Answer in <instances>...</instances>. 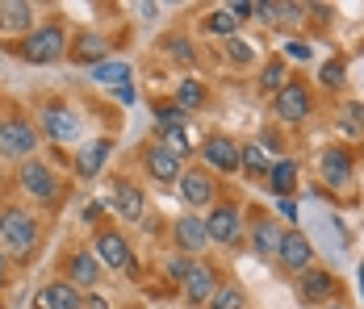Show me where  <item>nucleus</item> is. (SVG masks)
I'll use <instances>...</instances> for the list:
<instances>
[{
    "label": "nucleus",
    "mask_w": 364,
    "mask_h": 309,
    "mask_svg": "<svg viewBox=\"0 0 364 309\" xmlns=\"http://www.w3.org/2000/svg\"><path fill=\"white\" fill-rule=\"evenodd\" d=\"M268 168H272V151H268L264 142H247V146H243V163H239V172L252 175V180H264Z\"/></svg>",
    "instance_id": "obj_25"
},
{
    "label": "nucleus",
    "mask_w": 364,
    "mask_h": 309,
    "mask_svg": "<svg viewBox=\"0 0 364 309\" xmlns=\"http://www.w3.org/2000/svg\"><path fill=\"white\" fill-rule=\"evenodd\" d=\"M109 209H117L126 222H139L146 213V197L139 184H130L126 175H113L109 180Z\"/></svg>",
    "instance_id": "obj_17"
},
{
    "label": "nucleus",
    "mask_w": 364,
    "mask_h": 309,
    "mask_svg": "<svg viewBox=\"0 0 364 309\" xmlns=\"http://www.w3.org/2000/svg\"><path fill=\"white\" fill-rule=\"evenodd\" d=\"M9 50H13L21 63H34V67L59 63V59L68 55V30H63L59 21H42V26H34V34L17 38Z\"/></svg>",
    "instance_id": "obj_2"
},
{
    "label": "nucleus",
    "mask_w": 364,
    "mask_h": 309,
    "mask_svg": "<svg viewBox=\"0 0 364 309\" xmlns=\"http://www.w3.org/2000/svg\"><path fill=\"white\" fill-rule=\"evenodd\" d=\"M143 168L155 184H176L184 175V159L168 146V142H146L143 146Z\"/></svg>",
    "instance_id": "obj_13"
},
{
    "label": "nucleus",
    "mask_w": 364,
    "mask_h": 309,
    "mask_svg": "<svg viewBox=\"0 0 364 309\" xmlns=\"http://www.w3.org/2000/svg\"><path fill=\"white\" fill-rule=\"evenodd\" d=\"M84 309H109V301L97 297V293H84Z\"/></svg>",
    "instance_id": "obj_42"
},
{
    "label": "nucleus",
    "mask_w": 364,
    "mask_h": 309,
    "mask_svg": "<svg viewBox=\"0 0 364 309\" xmlns=\"http://www.w3.org/2000/svg\"><path fill=\"white\" fill-rule=\"evenodd\" d=\"M113 97H117L122 104H134L139 101V88H134V84H122V88H113Z\"/></svg>",
    "instance_id": "obj_41"
},
{
    "label": "nucleus",
    "mask_w": 364,
    "mask_h": 309,
    "mask_svg": "<svg viewBox=\"0 0 364 309\" xmlns=\"http://www.w3.org/2000/svg\"><path fill=\"white\" fill-rule=\"evenodd\" d=\"M310 50H314L310 42H297V38L285 42V59H293V63H306V59H310Z\"/></svg>",
    "instance_id": "obj_38"
},
{
    "label": "nucleus",
    "mask_w": 364,
    "mask_h": 309,
    "mask_svg": "<svg viewBox=\"0 0 364 309\" xmlns=\"http://www.w3.org/2000/svg\"><path fill=\"white\" fill-rule=\"evenodd\" d=\"M92 80L105 84V88H122V84H130V63H113V59H105L101 67H92Z\"/></svg>",
    "instance_id": "obj_31"
},
{
    "label": "nucleus",
    "mask_w": 364,
    "mask_h": 309,
    "mask_svg": "<svg viewBox=\"0 0 364 309\" xmlns=\"http://www.w3.org/2000/svg\"><path fill=\"white\" fill-rule=\"evenodd\" d=\"M285 84H289V63H285V59H268L264 71H259V92H264V97H277Z\"/></svg>",
    "instance_id": "obj_26"
},
{
    "label": "nucleus",
    "mask_w": 364,
    "mask_h": 309,
    "mask_svg": "<svg viewBox=\"0 0 364 309\" xmlns=\"http://www.w3.org/2000/svg\"><path fill=\"white\" fill-rule=\"evenodd\" d=\"M38 242H42V226L30 209L9 205L0 209V251L9 255V264L17 268H30L38 255Z\"/></svg>",
    "instance_id": "obj_1"
},
{
    "label": "nucleus",
    "mask_w": 364,
    "mask_h": 309,
    "mask_svg": "<svg viewBox=\"0 0 364 309\" xmlns=\"http://www.w3.org/2000/svg\"><path fill=\"white\" fill-rule=\"evenodd\" d=\"M184 272H188V259H184V255H176V259H168V276H172L176 284L184 280Z\"/></svg>",
    "instance_id": "obj_40"
},
{
    "label": "nucleus",
    "mask_w": 364,
    "mask_h": 309,
    "mask_svg": "<svg viewBox=\"0 0 364 309\" xmlns=\"http://www.w3.org/2000/svg\"><path fill=\"white\" fill-rule=\"evenodd\" d=\"M268 193L277 197V201H289L293 193H297V180H301V168H297V159H272V168H268Z\"/></svg>",
    "instance_id": "obj_23"
},
{
    "label": "nucleus",
    "mask_w": 364,
    "mask_h": 309,
    "mask_svg": "<svg viewBox=\"0 0 364 309\" xmlns=\"http://www.w3.org/2000/svg\"><path fill=\"white\" fill-rule=\"evenodd\" d=\"M205 101H210V92H205V84H201V80H181V84H176V101H172L176 109L197 113Z\"/></svg>",
    "instance_id": "obj_27"
},
{
    "label": "nucleus",
    "mask_w": 364,
    "mask_h": 309,
    "mask_svg": "<svg viewBox=\"0 0 364 309\" xmlns=\"http://www.w3.org/2000/svg\"><path fill=\"white\" fill-rule=\"evenodd\" d=\"M243 226L247 222H243V205L239 201H218V205L205 213V234H210V242H218V246H239V242L247 239Z\"/></svg>",
    "instance_id": "obj_5"
},
{
    "label": "nucleus",
    "mask_w": 364,
    "mask_h": 309,
    "mask_svg": "<svg viewBox=\"0 0 364 309\" xmlns=\"http://www.w3.org/2000/svg\"><path fill=\"white\" fill-rule=\"evenodd\" d=\"M109 155H113V138H97V142H88V146H80L72 155V168L80 180H97L101 175V168L109 163Z\"/></svg>",
    "instance_id": "obj_21"
},
{
    "label": "nucleus",
    "mask_w": 364,
    "mask_h": 309,
    "mask_svg": "<svg viewBox=\"0 0 364 309\" xmlns=\"http://www.w3.org/2000/svg\"><path fill=\"white\" fill-rule=\"evenodd\" d=\"M197 151H201V163H205L214 175H235L239 163H243V146H239L230 134H205Z\"/></svg>",
    "instance_id": "obj_8"
},
{
    "label": "nucleus",
    "mask_w": 364,
    "mask_h": 309,
    "mask_svg": "<svg viewBox=\"0 0 364 309\" xmlns=\"http://www.w3.org/2000/svg\"><path fill=\"white\" fill-rule=\"evenodd\" d=\"M218 284H222V276L205 255L201 259H188V272L181 280V293H184L188 305H210V297L218 293Z\"/></svg>",
    "instance_id": "obj_9"
},
{
    "label": "nucleus",
    "mask_w": 364,
    "mask_h": 309,
    "mask_svg": "<svg viewBox=\"0 0 364 309\" xmlns=\"http://www.w3.org/2000/svg\"><path fill=\"white\" fill-rule=\"evenodd\" d=\"M38 9L30 0H0V34L4 38H26L34 34Z\"/></svg>",
    "instance_id": "obj_18"
},
{
    "label": "nucleus",
    "mask_w": 364,
    "mask_h": 309,
    "mask_svg": "<svg viewBox=\"0 0 364 309\" xmlns=\"http://www.w3.org/2000/svg\"><path fill=\"white\" fill-rule=\"evenodd\" d=\"M38 146H42V130H38L26 113L0 117V159L26 163V159H38Z\"/></svg>",
    "instance_id": "obj_3"
},
{
    "label": "nucleus",
    "mask_w": 364,
    "mask_h": 309,
    "mask_svg": "<svg viewBox=\"0 0 364 309\" xmlns=\"http://www.w3.org/2000/svg\"><path fill=\"white\" fill-rule=\"evenodd\" d=\"M272 117L285 121V126H301V121H310V117H314V92H310V84L289 80V84L272 97Z\"/></svg>",
    "instance_id": "obj_6"
},
{
    "label": "nucleus",
    "mask_w": 364,
    "mask_h": 309,
    "mask_svg": "<svg viewBox=\"0 0 364 309\" xmlns=\"http://www.w3.org/2000/svg\"><path fill=\"white\" fill-rule=\"evenodd\" d=\"M105 209H109V205H101V201H88V205H84V222H88V226H101Z\"/></svg>",
    "instance_id": "obj_39"
},
{
    "label": "nucleus",
    "mask_w": 364,
    "mask_h": 309,
    "mask_svg": "<svg viewBox=\"0 0 364 309\" xmlns=\"http://www.w3.org/2000/svg\"><path fill=\"white\" fill-rule=\"evenodd\" d=\"M38 130L50 138V142H75L80 138V117H75V109H68L63 101H46L38 109Z\"/></svg>",
    "instance_id": "obj_11"
},
{
    "label": "nucleus",
    "mask_w": 364,
    "mask_h": 309,
    "mask_svg": "<svg viewBox=\"0 0 364 309\" xmlns=\"http://www.w3.org/2000/svg\"><path fill=\"white\" fill-rule=\"evenodd\" d=\"M184 121H188V113L176 109V104H155V126H159V134H172V130H184Z\"/></svg>",
    "instance_id": "obj_33"
},
{
    "label": "nucleus",
    "mask_w": 364,
    "mask_h": 309,
    "mask_svg": "<svg viewBox=\"0 0 364 309\" xmlns=\"http://www.w3.org/2000/svg\"><path fill=\"white\" fill-rule=\"evenodd\" d=\"M181 201L188 209H214L218 205V175L205 168H184V175L176 180Z\"/></svg>",
    "instance_id": "obj_10"
},
{
    "label": "nucleus",
    "mask_w": 364,
    "mask_h": 309,
    "mask_svg": "<svg viewBox=\"0 0 364 309\" xmlns=\"http://www.w3.org/2000/svg\"><path fill=\"white\" fill-rule=\"evenodd\" d=\"M68 55H72L75 63L101 67V63H105V55H109V38L92 34V30H80V34H72V42H68Z\"/></svg>",
    "instance_id": "obj_22"
},
{
    "label": "nucleus",
    "mask_w": 364,
    "mask_h": 309,
    "mask_svg": "<svg viewBox=\"0 0 364 309\" xmlns=\"http://www.w3.org/2000/svg\"><path fill=\"white\" fill-rule=\"evenodd\" d=\"M277 264H281V272L301 276L306 268H314V242L306 239L301 230H285L281 246H277Z\"/></svg>",
    "instance_id": "obj_14"
},
{
    "label": "nucleus",
    "mask_w": 364,
    "mask_h": 309,
    "mask_svg": "<svg viewBox=\"0 0 364 309\" xmlns=\"http://www.w3.org/2000/svg\"><path fill=\"white\" fill-rule=\"evenodd\" d=\"M318 175H323L327 188H348V184H356V159H352V151H348V146H327L323 159H318Z\"/></svg>",
    "instance_id": "obj_16"
},
{
    "label": "nucleus",
    "mask_w": 364,
    "mask_h": 309,
    "mask_svg": "<svg viewBox=\"0 0 364 309\" xmlns=\"http://www.w3.org/2000/svg\"><path fill=\"white\" fill-rule=\"evenodd\" d=\"M281 222L272 217V213H255L252 217V230H247V242H252V251L259 259H277V246H281Z\"/></svg>",
    "instance_id": "obj_19"
},
{
    "label": "nucleus",
    "mask_w": 364,
    "mask_h": 309,
    "mask_svg": "<svg viewBox=\"0 0 364 309\" xmlns=\"http://www.w3.org/2000/svg\"><path fill=\"white\" fill-rule=\"evenodd\" d=\"M164 50H168V59L181 63V67H193V63H197V46H193L184 34H168L164 38Z\"/></svg>",
    "instance_id": "obj_30"
},
{
    "label": "nucleus",
    "mask_w": 364,
    "mask_h": 309,
    "mask_svg": "<svg viewBox=\"0 0 364 309\" xmlns=\"http://www.w3.org/2000/svg\"><path fill=\"white\" fill-rule=\"evenodd\" d=\"M226 63H235V67H243V63H252L255 59V46L252 42H243V38H226Z\"/></svg>",
    "instance_id": "obj_35"
},
{
    "label": "nucleus",
    "mask_w": 364,
    "mask_h": 309,
    "mask_svg": "<svg viewBox=\"0 0 364 309\" xmlns=\"http://www.w3.org/2000/svg\"><path fill=\"white\" fill-rule=\"evenodd\" d=\"M252 17L264 21V26H277V0H259V4H252Z\"/></svg>",
    "instance_id": "obj_37"
},
{
    "label": "nucleus",
    "mask_w": 364,
    "mask_h": 309,
    "mask_svg": "<svg viewBox=\"0 0 364 309\" xmlns=\"http://www.w3.org/2000/svg\"><path fill=\"white\" fill-rule=\"evenodd\" d=\"M17 188L34 201V205H55L63 197V180L55 175V168L46 159H26L17 163Z\"/></svg>",
    "instance_id": "obj_4"
},
{
    "label": "nucleus",
    "mask_w": 364,
    "mask_h": 309,
    "mask_svg": "<svg viewBox=\"0 0 364 309\" xmlns=\"http://www.w3.org/2000/svg\"><path fill=\"white\" fill-rule=\"evenodd\" d=\"M9 272H13V264H9V255H4V251H0V288H4V284H9Z\"/></svg>",
    "instance_id": "obj_43"
},
{
    "label": "nucleus",
    "mask_w": 364,
    "mask_h": 309,
    "mask_svg": "<svg viewBox=\"0 0 364 309\" xmlns=\"http://www.w3.org/2000/svg\"><path fill=\"white\" fill-rule=\"evenodd\" d=\"M210 309H247V293L239 280H222L218 293L210 297Z\"/></svg>",
    "instance_id": "obj_28"
},
{
    "label": "nucleus",
    "mask_w": 364,
    "mask_h": 309,
    "mask_svg": "<svg viewBox=\"0 0 364 309\" xmlns=\"http://www.w3.org/2000/svg\"><path fill=\"white\" fill-rule=\"evenodd\" d=\"M172 239H176V251H181L184 259H201V255H205V246H210L205 217H201V213H184V217H176Z\"/></svg>",
    "instance_id": "obj_15"
},
{
    "label": "nucleus",
    "mask_w": 364,
    "mask_h": 309,
    "mask_svg": "<svg viewBox=\"0 0 364 309\" xmlns=\"http://www.w3.org/2000/svg\"><path fill=\"white\" fill-rule=\"evenodd\" d=\"M68 284H75L80 293L101 284V264H97L92 251H72V255H68Z\"/></svg>",
    "instance_id": "obj_24"
},
{
    "label": "nucleus",
    "mask_w": 364,
    "mask_h": 309,
    "mask_svg": "<svg viewBox=\"0 0 364 309\" xmlns=\"http://www.w3.org/2000/svg\"><path fill=\"white\" fill-rule=\"evenodd\" d=\"M318 84L331 88V92H335V88H343V84H348V59H343V55L327 59V63L318 67Z\"/></svg>",
    "instance_id": "obj_32"
},
{
    "label": "nucleus",
    "mask_w": 364,
    "mask_h": 309,
    "mask_svg": "<svg viewBox=\"0 0 364 309\" xmlns=\"http://www.w3.org/2000/svg\"><path fill=\"white\" fill-rule=\"evenodd\" d=\"M297 280V301L301 305H331L335 297H339V280H335V272H327V268H306L301 276H293Z\"/></svg>",
    "instance_id": "obj_12"
},
{
    "label": "nucleus",
    "mask_w": 364,
    "mask_h": 309,
    "mask_svg": "<svg viewBox=\"0 0 364 309\" xmlns=\"http://www.w3.org/2000/svg\"><path fill=\"white\" fill-rule=\"evenodd\" d=\"M323 309H348V305H339V301H335V305H323Z\"/></svg>",
    "instance_id": "obj_46"
},
{
    "label": "nucleus",
    "mask_w": 364,
    "mask_h": 309,
    "mask_svg": "<svg viewBox=\"0 0 364 309\" xmlns=\"http://www.w3.org/2000/svg\"><path fill=\"white\" fill-rule=\"evenodd\" d=\"M360 301H364V264H360Z\"/></svg>",
    "instance_id": "obj_45"
},
{
    "label": "nucleus",
    "mask_w": 364,
    "mask_h": 309,
    "mask_svg": "<svg viewBox=\"0 0 364 309\" xmlns=\"http://www.w3.org/2000/svg\"><path fill=\"white\" fill-rule=\"evenodd\" d=\"M239 26H243V21H239L230 9H214V13L201 21V30H205V34H218V38H239Z\"/></svg>",
    "instance_id": "obj_29"
},
{
    "label": "nucleus",
    "mask_w": 364,
    "mask_h": 309,
    "mask_svg": "<svg viewBox=\"0 0 364 309\" xmlns=\"http://www.w3.org/2000/svg\"><path fill=\"white\" fill-rule=\"evenodd\" d=\"M339 130L348 138H360L364 134V104L360 101H348L339 109Z\"/></svg>",
    "instance_id": "obj_34"
},
{
    "label": "nucleus",
    "mask_w": 364,
    "mask_h": 309,
    "mask_svg": "<svg viewBox=\"0 0 364 309\" xmlns=\"http://www.w3.org/2000/svg\"><path fill=\"white\" fill-rule=\"evenodd\" d=\"M277 209H281V217H297V201H277Z\"/></svg>",
    "instance_id": "obj_44"
},
{
    "label": "nucleus",
    "mask_w": 364,
    "mask_h": 309,
    "mask_svg": "<svg viewBox=\"0 0 364 309\" xmlns=\"http://www.w3.org/2000/svg\"><path fill=\"white\" fill-rule=\"evenodd\" d=\"M30 309H84V293L75 284H68V280H50V284H42L34 293Z\"/></svg>",
    "instance_id": "obj_20"
},
{
    "label": "nucleus",
    "mask_w": 364,
    "mask_h": 309,
    "mask_svg": "<svg viewBox=\"0 0 364 309\" xmlns=\"http://www.w3.org/2000/svg\"><path fill=\"white\" fill-rule=\"evenodd\" d=\"M306 21V4H277V26H301Z\"/></svg>",
    "instance_id": "obj_36"
},
{
    "label": "nucleus",
    "mask_w": 364,
    "mask_h": 309,
    "mask_svg": "<svg viewBox=\"0 0 364 309\" xmlns=\"http://www.w3.org/2000/svg\"><path fill=\"white\" fill-rule=\"evenodd\" d=\"M92 255L101 268H113V272H134V251H130V239L113 226H101L97 239H92Z\"/></svg>",
    "instance_id": "obj_7"
}]
</instances>
